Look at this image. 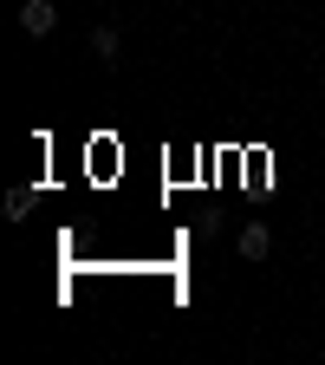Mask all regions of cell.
I'll return each instance as SVG.
<instances>
[{"label": "cell", "mask_w": 325, "mask_h": 365, "mask_svg": "<svg viewBox=\"0 0 325 365\" xmlns=\"http://www.w3.org/2000/svg\"><path fill=\"white\" fill-rule=\"evenodd\" d=\"M33 196H39V190H14V196H7V215H14V222H26V209H33Z\"/></svg>", "instance_id": "277c9868"}, {"label": "cell", "mask_w": 325, "mask_h": 365, "mask_svg": "<svg viewBox=\"0 0 325 365\" xmlns=\"http://www.w3.org/2000/svg\"><path fill=\"white\" fill-rule=\"evenodd\" d=\"M20 26H26L33 39H46V33L59 26V7H53V0H26V7H20Z\"/></svg>", "instance_id": "6da1fadb"}, {"label": "cell", "mask_w": 325, "mask_h": 365, "mask_svg": "<svg viewBox=\"0 0 325 365\" xmlns=\"http://www.w3.org/2000/svg\"><path fill=\"white\" fill-rule=\"evenodd\" d=\"M267 248H273V235H267L260 222H247V228H241V255H247V261H267Z\"/></svg>", "instance_id": "7a4b0ae2"}, {"label": "cell", "mask_w": 325, "mask_h": 365, "mask_svg": "<svg viewBox=\"0 0 325 365\" xmlns=\"http://www.w3.org/2000/svg\"><path fill=\"white\" fill-rule=\"evenodd\" d=\"M91 46H98L105 66H117V26H98V33H91Z\"/></svg>", "instance_id": "3957f363"}]
</instances>
